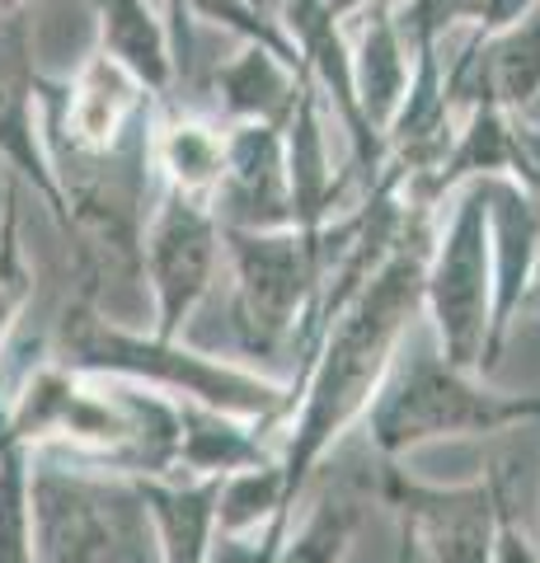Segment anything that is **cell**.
<instances>
[{
  "mask_svg": "<svg viewBox=\"0 0 540 563\" xmlns=\"http://www.w3.org/2000/svg\"><path fill=\"white\" fill-rule=\"evenodd\" d=\"M47 339L52 357L76 366V372L118 376L169 399H194L207 409L250 418L264 432L277 428L287 413V380L250 372L240 362H221L202 347H188L184 339H161V333H151V324L109 320V314L71 301V296L52 314Z\"/></svg>",
  "mask_w": 540,
  "mask_h": 563,
  "instance_id": "7a4b0ae2",
  "label": "cell"
},
{
  "mask_svg": "<svg viewBox=\"0 0 540 563\" xmlns=\"http://www.w3.org/2000/svg\"><path fill=\"white\" fill-rule=\"evenodd\" d=\"M43 76L33 66V29L24 10L0 14V165H5L24 188H33L52 221L62 225L66 202L52 174L47 146H43Z\"/></svg>",
  "mask_w": 540,
  "mask_h": 563,
  "instance_id": "ba28073f",
  "label": "cell"
},
{
  "mask_svg": "<svg viewBox=\"0 0 540 563\" xmlns=\"http://www.w3.org/2000/svg\"><path fill=\"white\" fill-rule=\"evenodd\" d=\"M151 507L161 563H212L221 479H136Z\"/></svg>",
  "mask_w": 540,
  "mask_h": 563,
  "instance_id": "5bb4252c",
  "label": "cell"
},
{
  "mask_svg": "<svg viewBox=\"0 0 540 563\" xmlns=\"http://www.w3.org/2000/svg\"><path fill=\"white\" fill-rule=\"evenodd\" d=\"M484 217H489V258H494V324H489V347H484V376L494 372L503 343L527 301V282L540 254V198L503 174H484Z\"/></svg>",
  "mask_w": 540,
  "mask_h": 563,
  "instance_id": "30bf717a",
  "label": "cell"
},
{
  "mask_svg": "<svg viewBox=\"0 0 540 563\" xmlns=\"http://www.w3.org/2000/svg\"><path fill=\"white\" fill-rule=\"evenodd\" d=\"M225 263L221 221L207 198L179 188H161L151 202L142 235V277L151 301V333L184 339L198 306L212 296L217 268Z\"/></svg>",
  "mask_w": 540,
  "mask_h": 563,
  "instance_id": "8992f818",
  "label": "cell"
},
{
  "mask_svg": "<svg viewBox=\"0 0 540 563\" xmlns=\"http://www.w3.org/2000/svg\"><path fill=\"white\" fill-rule=\"evenodd\" d=\"M151 165L161 188H179L207 198L221 184L225 169V128H217L212 118H194V113H174L151 128Z\"/></svg>",
  "mask_w": 540,
  "mask_h": 563,
  "instance_id": "9a60e30c",
  "label": "cell"
},
{
  "mask_svg": "<svg viewBox=\"0 0 540 563\" xmlns=\"http://www.w3.org/2000/svg\"><path fill=\"white\" fill-rule=\"evenodd\" d=\"M395 563H418V559H414V544H409L405 536H399V550H395Z\"/></svg>",
  "mask_w": 540,
  "mask_h": 563,
  "instance_id": "603a6c76",
  "label": "cell"
},
{
  "mask_svg": "<svg viewBox=\"0 0 540 563\" xmlns=\"http://www.w3.org/2000/svg\"><path fill=\"white\" fill-rule=\"evenodd\" d=\"M489 563H540V540L517 521L513 493L498 507V531H494V559Z\"/></svg>",
  "mask_w": 540,
  "mask_h": 563,
  "instance_id": "d6986e66",
  "label": "cell"
},
{
  "mask_svg": "<svg viewBox=\"0 0 540 563\" xmlns=\"http://www.w3.org/2000/svg\"><path fill=\"white\" fill-rule=\"evenodd\" d=\"M521 422H540V395L498 390L480 372L447 362L418 314L362 413V437L381 461H399L418 446L451 442V437H489Z\"/></svg>",
  "mask_w": 540,
  "mask_h": 563,
  "instance_id": "3957f363",
  "label": "cell"
},
{
  "mask_svg": "<svg viewBox=\"0 0 540 563\" xmlns=\"http://www.w3.org/2000/svg\"><path fill=\"white\" fill-rule=\"evenodd\" d=\"M221 231L296 225L283 122H225V169L212 192Z\"/></svg>",
  "mask_w": 540,
  "mask_h": 563,
  "instance_id": "9c48e42d",
  "label": "cell"
},
{
  "mask_svg": "<svg viewBox=\"0 0 540 563\" xmlns=\"http://www.w3.org/2000/svg\"><path fill=\"white\" fill-rule=\"evenodd\" d=\"M33 563H161L151 507L128 474L85 461L29 465Z\"/></svg>",
  "mask_w": 540,
  "mask_h": 563,
  "instance_id": "277c9868",
  "label": "cell"
},
{
  "mask_svg": "<svg viewBox=\"0 0 540 563\" xmlns=\"http://www.w3.org/2000/svg\"><path fill=\"white\" fill-rule=\"evenodd\" d=\"M362 5H372V0H329V10H334V20H348V14H357Z\"/></svg>",
  "mask_w": 540,
  "mask_h": 563,
  "instance_id": "44dd1931",
  "label": "cell"
},
{
  "mask_svg": "<svg viewBox=\"0 0 540 563\" xmlns=\"http://www.w3.org/2000/svg\"><path fill=\"white\" fill-rule=\"evenodd\" d=\"M10 10H24V0H0V14H10Z\"/></svg>",
  "mask_w": 540,
  "mask_h": 563,
  "instance_id": "d4e9b609",
  "label": "cell"
},
{
  "mask_svg": "<svg viewBox=\"0 0 540 563\" xmlns=\"http://www.w3.org/2000/svg\"><path fill=\"white\" fill-rule=\"evenodd\" d=\"M540 306V254H536V268H531V282H527V301H521V310Z\"/></svg>",
  "mask_w": 540,
  "mask_h": 563,
  "instance_id": "ffe728a7",
  "label": "cell"
},
{
  "mask_svg": "<svg viewBox=\"0 0 540 563\" xmlns=\"http://www.w3.org/2000/svg\"><path fill=\"white\" fill-rule=\"evenodd\" d=\"M372 488L395 512L399 536L414 544L418 563H489L494 559L498 507L513 493L503 470L475 474L470 484H423L395 461H381Z\"/></svg>",
  "mask_w": 540,
  "mask_h": 563,
  "instance_id": "52a82bcc",
  "label": "cell"
},
{
  "mask_svg": "<svg viewBox=\"0 0 540 563\" xmlns=\"http://www.w3.org/2000/svg\"><path fill=\"white\" fill-rule=\"evenodd\" d=\"M301 521L291 517L273 563H343L362 526V493H353L343 479L306 488Z\"/></svg>",
  "mask_w": 540,
  "mask_h": 563,
  "instance_id": "2e32d148",
  "label": "cell"
},
{
  "mask_svg": "<svg viewBox=\"0 0 540 563\" xmlns=\"http://www.w3.org/2000/svg\"><path fill=\"white\" fill-rule=\"evenodd\" d=\"M423 254L428 250H418V240L399 235L395 250L372 268V277L320 329L306 366L287 385V442L277 451V470H283L291 517L324 455L343 442L353 422H362L399 339L423 314Z\"/></svg>",
  "mask_w": 540,
  "mask_h": 563,
  "instance_id": "6da1fadb",
  "label": "cell"
},
{
  "mask_svg": "<svg viewBox=\"0 0 540 563\" xmlns=\"http://www.w3.org/2000/svg\"><path fill=\"white\" fill-rule=\"evenodd\" d=\"M348 57H353V90L362 103V118L386 141V128L414 76L409 43L390 0H372V5L357 10V33L348 38Z\"/></svg>",
  "mask_w": 540,
  "mask_h": 563,
  "instance_id": "8fae6325",
  "label": "cell"
},
{
  "mask_svg": "<svg viewBox=\"0 0 540 563\" xmlns=\"http://www.w3.org/2000/svg\"><path fill=\"white\" fill-rule=\"evenodd\" d=\"M306 90V70L264 43L217 66V103L231 122H287Z\"/></svg>",
  "mask_w": 540,
  "mask_h": 563,
  "instance_id": "4fadbf2b",
  "label": "cell"
},
{
  "mask_svg": "<svg viewBox=\"0 0 540 563\" xmlns=\"http://www.w3.org/2000/svg\"><path fill=\"white\" fill-rule=\"evenodd\" d=\"M20 202H24V188H10V202L0 211V362H5L14 329L24 324V314L33 310V296H38V273H33L24 250Z\"/></svg>",
  "mask_w": 540,
  "mask_h": 563,
  "instance_id": "e0dca14e",
  "label": "cell"
},
{
  "mask_svg": "<svg viewBox=\"0 0 540 563\" xmlns=\"http://www.w3.org/2000/svg\"><path fill=\"white\" fill-rule=\"evenodd\" d=\"M245 5H254L258 14H268V20H273V14H283L287 0H245Z\"/></svg>",
  "mask_w": 540,
  "mask_h": 563,
  "instance_id": "7402d4cb",
  "label": "cell"
},
{
  "mask_svg": "<svg viewBox=\"0 0 540 563\" xmlns=\"http://www.w3.org/2000/svg\"><path fill=\"white\" fill-rule=\"evenodd\" d=\"M10 188H14V184H10V174L0 169V211H5V202H10Z\"/></svg>",
  "mask_w": 540,
  "mask_h": 563,
  "instance_id": "cb8c5ba5",
  "label": "cell"
},
{
  "mask_svg": "<svg viewBox=\"0 0 540 563\" xmlns=\"http://www.w3.org/2000/svg\"><path fill=\"white\" fill-rule=\"evenodd\" d=\"M423 324L447 362L484 376V347L494 324V258L480 179L456 192L447 225L423 254Z\"/></svg>",
  "mask_w": 540,
  "mask_h": 563,
  "instance_id": "5b68a950",
  "label": "cell"
},
{
  "mask_svg": "<svg viewBox=\"0 0 540 563\" xmlns=\"http://www.w3.org/2000/svg\"><path fill=\"white\" fill-rule=\"evenodd\" d=\"M99 52L128 70L146 95H169L174 85V29L155 0H95Z\"/></svg>",
  "mask_w": 540,
  "mask_h": 563,
  "instance_id": "7c38bea8",
  "label": "cell"
},
{
  "mask_svg": "<svg viewBox=\"0 0 540 563\" xmlns=\"http://www.w3.org/2000/svg\"><path fill=\"white\" fill-rule=\"evenodd\" d=\"M33 451L0 442V563H33V507H29Z\"/></svg>",
  "mask_w": 540,
  "mask_h": 563,
  "instance_id": "ac0fdd59",
  "label": "cell"
}]
</instances>
